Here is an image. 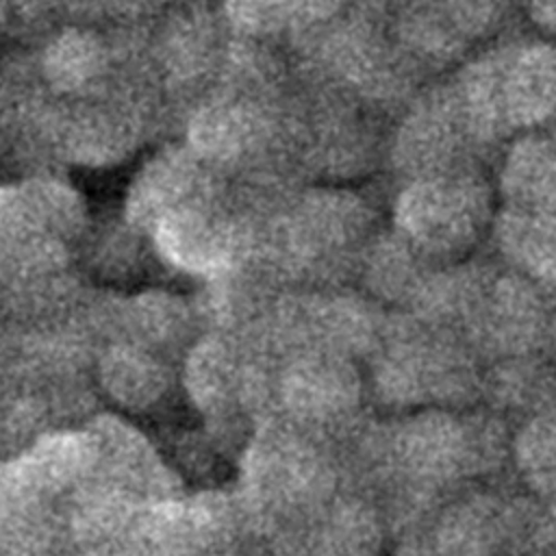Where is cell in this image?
I'll list each match as a JSON object with an SVG mask.
<instances>
[{
  "instance_id": "2",
  "label": "cell",
  "mask_w": 556,
  "mask_h": 556,
  "mask_svg": "<svg viewBox=\"0 0 556 556\" xmlns=\"http://www.w3.org/2000/svg\"><path fill=\"white\" fill-rule=\"evenodd\" d=\"M471 122L495 146L556 128V39H508L476 52L452 78Z\"/></svg>"
},
{
  "instance_id": "12",
  "label": "cell",
  "mask_w": 556,
  "mask_h": 556,
  "mask_svg": "<svg viewBox=\"0 0 556 556\" xmlns=\"http://www.w3.org/2000/svg\"><path fill=\"white\" fill-rule=\"evenodd\" d=\"M219 172L208 167L187 143L154 152L132 176L124 202L128 226L152 232L169 215L222 204Z\"/></svg>"
},
{
  "instance_id": "25",
  "label": "cell",
  "mask_w": 556,
  "mask_h": 556,
  "mask_svg": "<svg viewBox=\"0 0 556 556\" xmlns=\"http://www.w3.org/2000/svg\"><path fill=\"white\" fill-rule=\"evenodd\" d=\"M504 508L497 500L480 497L458 506L441 530L447 554H478L497 539L504 521Z\"/></svg>"
},
{
  "instance_id": "27",
  "label": "cell",
  "mask_w": 556,
  "mask_h": 556,
  "mask_svg": "<svg viewBox=\"0 0 556 556\" xmlns=\"http://www.w3.org/2000/svg\"><path fill=\"white\" fill-rule=\"evenodd\" d=\"M528 15H530V22L536 26V30L543 37L556 39V2L532 4V7H528Z\"/></svg>"
},
{
  "instance_id": "19",
  "label": "cell",
  "mask_w": 556,
  "mask_h": 556,
  "mask_svg": "<svg viewBox=\"0 0 556 556\" xmlns=\"http://www.w3.org/2000/svg\"><path fill=\"white\" fill-rule=\"evenodd\" d=\"M495 191L508 208L556 211V128L523 132L508 141Z\"/></svg>"
},
{
  "instance_id": "13",
  "label": "cell",
  "mask_w": 556,
  "mask_h": 556,
  "mask_svg": "<svg viewBox=\"0 0 556 556\" xmlns=\"http://www.w3.org/2000/svg\"><path fill=\"white\" fill-rule=\"evenodd\" d=\"M508 7L493 2H417L393 15V33L404 52L421 67L447 65L500 33Z\"/></svg>"
},
{
  "instance_id": "28",
  "label": "cell",
  "mask_w": 556,
  "mask_h": 556,
  "mask_svg": "<svg viewBox=\"0 0 556 556\" xmlns=\"http://www.w3.org/2000/svg\"><path fill=\"white\" fill-rule=\"evenodd\" d=\"M547 530L556 536V495L552 497V510H549V526H547Z\"/></svg>"
},
{
  "instance_id": "24",
  "label": "cell",
  "mask_w": 556,
  "mask_h": 556,
  "mask_svg": "<svg viewBox=\"0 0 556 556\" xmlns=\"http://www.w3.org/2000/svg\"><path fill=\"white\" fill-rule=\"evenodd\" d=\"M510 450L526 480L543 491L556 495V402L547 408L526 417L510 441Z\"/></svg>"
},
{
  "instance_id": "17",
  "label": "cell",
  "mask_w": 556,
  "mask_h": 556,
  "mask_svg": "<svg viewBox=\"0 0 556 556\" xmlns=\"http://www.w3.org/2000/svg\"><path fill=\"white\" fill-rule=\"evenodd\" d=\"M115 54L102 33L65 26L50 35L39 54V74L52 96L63 100L96 98L115 87Z\"/></svg>"
},
{
  "instance_id": "14",
  "label": "cell",
  "mask_w": 556,
  "mask_h": 556,
  "mask_svg": "<svg viewBox=\"0 0 556 556\" xmlns=\"http://www.w3.org/2000/svg\"><path fill=\"white\" fill-rule=\"evenodd\" d=\"M150 237L161 261L206 280L235 267L250 243L245 217L232 215L224 202L169 215L152 228Z\"/></svg>"
},
{
  "instance_id": "4",
  "label": "cell",
  "mask_w": 556,
  "mask_h": 556,
  "mask_svg": "<svg viewBox=\"0 0 556 556\" xmlns=\"http://www.w3.org/2000/svg\"><path fill=\"white\" fill-rule=\"evenodd\" d=\"M460 337L489 363L556 365V291L506 265H489Z\"/></svg>"
},
{
  "instance_id": "9",
  "label": "cell",
  "mask_w": 556,
  "mask_h": 556,
  "mask_svg": "<svg viewBox=\"0 0 556 556\" xmlns=\"http://www.w3.org/2000/svg\"><path fill=\"white\" fill-rule=\"evenodd\" d=\"M489 148L450 80L415 98L395 126L389 154L397 172L419 180L473 169Z\"/></svg>"
},
{
  "instance_id": "26",
  "label": "cell",
  "mask_w": 556,
  "mask_h": 556,
  "mask_svg": "<svg viewBox=\"0 0 556 556\" xmlns=\"http://www.w3.org/2000/svg\"><path fill=\"white\" fill-rule=\"evenodd\" d=\"M378 526L358 504L339 506L321 532L317 556H376Z\"/></svg>"
},
{
  "instance_id": "21",
  "label": "cell",
  "mask_w": 556,
  "mask_h": 556,
  "mask_svg": "<svg viewBox=\"0 0 556 556\" xmlns=\"http://www.w3.org/2000/svg\"><path fill=\"white\" fill-rule=\"evenodd\" d=\"M217 17L191 7L169 17L159 37V61L172 83L189 85L226 67L230 46L222 43Z\"/></svg>"
},
{
  "instance_id": "23",
  "label": "cell",
  "mask_w": 556,
  "mask_h": 556,
  "mask_svg": "<svg viewBox=\"0 0 556 556\" xmlns=\"http://www.w3.org/2000/svg\"><path fill=\"white\" fill-rule=\"evenodd\" d=\"M434 265L441 263L428 261L391 230L371 239L363 254L361 271L374 298L410 306Z\"/></svg>"
},
{
  "instance_id": "11",
  "label": "cell",
  "mask_w": 556,
  "mask_h": 556,
  "mask_svg": "<svg viewBox=\"0 0 556 556\" xmlns=\"http://www.w3.org/2000/svg\"><path fill=\"white\" fill-rule=\"evenodd\" d=\"M96 443L87 428L48 430L2 465L0 506H52L76 495L93 476Z\"/></svg>"
},
{
  "instance_id": "20",
  "label": "cell",
  "mask_w": 556,
  "mask_h": 556,
  "mask_svg": "<svg viewBox=\"0 0 556 556\" xmlns=\"http://www.w3.org/2000/svg\"><path fill=\"white\" fill-rule=\"evenodd\" d=\"M100 391L130 413L156 406L169 391L174 376L167 358L124 341H109L96 358Z\"/></svg>"
},
{
  "instance_id": "5",
  "label": "cell",
  "mask_w": 556,
  "mask_h": 556,
  "mask_svg": "<svg viewBox=\"0 0 556 556\" xmlns=\"http://www.w3.org/2000/svg\"><path fill=\"white\" fill-rule=\"evenodd\" d=\"M265 83L267 76H232L191 109L187 146L215 172L256 165L289 139L293 119L267 96Z\"/></svg>"
},
{
  "instance_id": "6",
  "label": "cell",
  "mask_w": 556,
  "mask_h": 556,
  "mask_svg": "<svg viewBox=\"0 0 556 556\" xmlns=\"http://www.w3.org/2000/svg\"><path fill=\"white\" fill-rule=\"evenodd\" d=\"M506 443L493 413L426 408L397 421L387 437L389 458L417 486H441L500 454Z\"/></svg>"
},
{
  "instance_id": "18",
  "label": "cell",
  "mask_w": 556,
  "mask_h": 556,
  "mask_svg": "<svg viewBox=\"0 0 556 556\" xmlns=\"http://www.w3.org/2000/svg\"><path fill=\"white\" fill-rule=\"evenodd\" d=\"M111 326L115 337L111 341H124L150 350L167 358L174 350L195 343V311L187 300L176 293L148 289L122 300L113 306Z\"/></svg>"
},
{
  "instance_id": "8",
  "label": "cell",
  "mask_w": 556,
  "mask_h": 556,
  "mask_svg": "<svg viewBox=\"0 0 556 556\" xmlns=\"http://www.w3.org/2000/svg\"><path fill=\"white\" fill-rule=\"evenodd\" d=\"M276 358L241 330H211L185 352L182 384L208 417L230 419L274 402Z\"/></svg>"
},
{
  "instance_id": "1",
  "label": "cell",
  "mask_w": 556,
  "mask_h": 556,
  "mask_svg": "<svg viewBox=\"0 0 556 556\" xmlns=\"http://www.w3.org/2000/svg\"><path fill=\"white\" fill-rule=\"evenodd\" d=\"M369 382L393 408H469L482 397L484 367L478 352L454 330L410 313L387 319L374 350Z\"/></svg>"
},
{
  "instance_id": "10",
  "label": "cell",
  "mask_w": 556,
  "mask_h": 556,
  "mask_svg": "<svg viewBox=\"0 0 556 556\" xmlns=\"http://www.w3.org/2000/svg\"><path fill=\"white\" fill-rule=\"evenodd\" d=\"M365 378L354 358L328 350H302L276 361L274 404L280 417L324 432L356 417Z\"/></svg>"
},
{
  "instance_id": "16",
  "label": "cell",
  "mask_w": 556,
  "mask_h": 556,
  "mask_svg": "<svg viewBox=\"0 0 556 556\" xmlns=\"http://www.w3.org/2000/svg\"><path fill=\"white\" fill-rule=\"evenodd\" d=\"M87 226L80 193L54 178L33 176L0 191V239H46L70 245Z\"/></svg>"
},
{
  "instance_id": "7",
  "label": "cell",
  "mask_w": 556,
  "mask_h": 556,
  "mask_svg": "<svg viewBox=\"0 0 556 556\" xmlns=\"http://www.w3.org/2000/svg\"><path fill=\"white\" fill-rule=\"evenodd\" d=\"M241 486L248 504L267 517L319 504L332 486V467L319 432L285 417L265 419L243 456Z\"/></svg>"
},
{
  "instance_id": "22",
  "label": "cell",
  "mask_w": 556,
  "mask_h": 556,
  "mask_svg": "<svg viewBox=\"0 0 556 556\" xmlns=\"http://www.w3.org/2000/svg\"><path fill=\"white\" fill-rule=\"evenodd\" d=\"M491 237L506 267L556 291V211L500 206Z\"/></svg>"
},
{
  "instance_id": "3",
  "label": "cell",
  "mask_w": 556,
  "mask_h": 556,
  "mask_svg": "<svg viewBox=\"0 0 556 556\" xmlns=\"http://www.w3.org/2000/svg\"><path fill=\"white\" fill-rule=\"evenodd\" d=\"M495 200L480 167L408 180L393 202V230L432 263L465 261L493 232Z\"/></svg>"
},
{
  "instance_id": "15",
  "label": "cell",
  "mask_w": 556,
  "mask_h": 556,
  "mask_svg": "<svg viewBox=\"0 0 556 556\" xmlns=\"http://www.w3.org/2000/svg\"><path fill=\"white\" fill-rule=\"evenodd\" d=\"M98 452L89 480L122 491L143 504L176 500V478L154 445L119 415H98L87 426Z\"/></svg>"
}]
</instances>
